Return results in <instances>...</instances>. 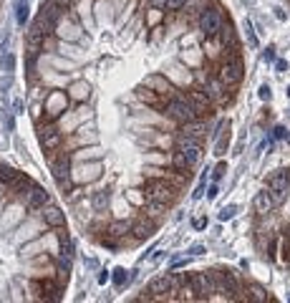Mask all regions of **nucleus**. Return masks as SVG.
Returning <instances> with one entry per match:
<instances>
[{
    "mask_svg": "<svg viewBox=\"0 0 290 303\" xmlns=\"http://www.w3.org/2000/svg\"><path fill=\"white\" fill-rule=\"evenodd\" d=\"M142 189H144V195L146 200H156V202H164V205H172L179 195V189L172 187L169 179H164V177H146L142 182Z\"/></svg>",
    "mask_w": 290,
    "mask_h": 303,
    "instance_id": "nucleus-1",
    "label": "nucleus"
},
{
    "mask_svg": "<svg viewBox=\"0 0 290 303\" xmlns=\"http://www.w3.org/2000/svg\"><path fill=\"white\" fill-rule=\"evenodd\" d=\"M35 134H38V142H40V149H43V152H56V149L63 144L61 129H58L48 117H46V122H43V119L35 122Z\"/></svg>",
    "mask_w": 290,
    "mask_h": 303,
    "instance_id": "nucleus-2",
    "label": "nucleus"
},
{
    "mask_svg": "<svg viewBox=\"0 0 290 303\" xmlns=\"http://www.w3.org/2000/svg\"><path fill=\"white\" fill-rule=\"evenodd\" d=\"M164 114H167L172 122H177V124H187V122L199 119L197 111H194V106H192L182 94H177V96H172V99L167 101V109H164Z\"/></svg>",
    "mask_w": 290,
    "mask_h": 303,
    "instance_id": "nucleus-3",
    "label": "nucleus"
},
{
    "mask_svg": "<svg viewBox=\"0 0 290 303\" xmlns=\"http://www.w3.org/2000/svg\"><path fill=\"white\" fill-rule=\"evenodd\" d=\"M222 23H225V18H222L220 8H207L204 5L199 18H197V30L204 38H217L220 30H222Z\"/></svg>",
    "mask_w": 290,
    "mask_h": 303,
    "instance_id": "nucleus-4",
    "label": "nucleus"
},
{
    "mask_svg": "<svg viewBox=\"0 0 290 303\" xmlns=\"http://www.w3.org/2000/svg\"><path fill=\"white\" fill-rule=\"evenodd\" d=\"M182 96L194 106V111H197V117H199V119H202V117H212V114H215V101L210 99V94L202 89V84L187 89V94H182Z\"/></svg>",
    "mask_w": 290,
    "mask_h": 303,
    "instance_id": "nucleus-5",
    "label": "nucleus"
},
{
    "mask_svg": "<svg viewBox=\"0 0 290 303\" xmlns=\"http://www.w3.org/2000/svg\"><path fill=\"white\" fill-rule=\"evenodd\" d=\"M288 187H290V172H285V169L275 172V174L268 179V192H270L275 207L285 202V197H288Z\"/></svg>",
    "mask_w": 290,
    "mask_h": 303,
    "instance_id": "nucleus-6",
    "label": "nucleus"
},
{
    "mask_svg": "<svg viewBox=\"0 0 290 303\" xmlns=\"http://www.w3.org/2000/svg\"><path fill=\"white\" fill-rule=\"evenodd\" d=\"M18 200H20L28 210H40L46 202H51L48 192H46L43 187H38V184H30V187L20 189V192H18Z\"/></svg>",
    "mask_w": 290,
    "mask_h": 303,
    "instance_id": "nucleus-7",
    "label": "nucleus"
},
{
    "mask_svg": "<svg viewBox=\"0 0 290 303\" xmlns=\"http://www.w3.org/2000/svg\"><path fill=\"white\" fill-rule=\"evenodd\" d=\"M81 30H84V28H81V23L61 18L58 25H56V30H53V35L58 38V41H63V43H78L81 38H84V33H81Z\"/></svg>",
    "mask_w": 290,
    "mask_h": 303,
    "instance_id": "nucleus-8",
    "label": "nucleus"
},
{
    "mask_svg": "<svg viewBox=\"0 0 290 303\" xmlns=\"http://www.w3.org/2000/svg\"><path fill=\"white\" fill-rule=\"evenodd\" d=\"M43 106H46V117H48L51 122H56V119L61 117V111L68 109V96H66L63 91H51V94L46 96Z\"/></svg>",
    "mask_w": 290,
    "mask_h": 303,
    "instance_id": "nucleus-9",
    "label": "nucleus"
},
{
    "mask_svg": "<svg viewBox=\"0 0 290 303\" xmlns=\"http://www.w3.org/2000/svg\"><path fill=\"white\" fill-rule=\"evenodd\" d=\"M137 96H139L142 104H146V106H151V109H156V111H161V114H164V109H167V101H169V96H161L159 91L146 89V86H142V91H139Z\"/></svg>",
    "mask_w": 290,
    "mask_h": 303,
    "instance_id": "nucleus-10",
    "label": "nucleus"
},
{
    "mask_svg": "<svg viewBox=\"0 0 290 303\" xmlns=\"http://www.w3.org/2000/svg\"><path fill=\"white\" fill-rule=\"evenodd\" d=\"M144 86L146 89H154V91H159L161 96H177V91H174V86L167 81V79H161L159 73H154V76H146V81H144Z\"/></svg>",
    "mask_w": 290,
    "mask_h": 303,
    "instance_id": "nucleus-11",
    "label": "nucleus"
},
{
    "mask_svg": "<svg viewBox=\"0 0 290 303\" xmlns=\"http://www.w3.org/2000/svg\"><path fill=\"white\" fill-rule=\"evenodd\" d=\"M40 217H43V222L46 225H51V227H61L63 222H66V215L61 212V207H56V205H43V212H40Z\"/></svg>",
    "mask_w": 290,
    "mask_h": 303,
    "instance_id": "nucleus-12",
    "label": "nucleus"
},
{
    "mask_svg": "<svg viewBox=\"0 0 290 303\" xmlns=\"http://www.w3.org/2000/svg\"><path fill=\"white\" fill-rule=\"evenodd\" d=\"M154 230H156V220H151V217L144 215V217L137 222V227H134V243L146 240L149 235H154Z\"/></svg>",
    "mask_w": 290,
    "mask_h": 303,
    "instance_id": "nucleus-13",
    "label": "nucleus"
},
{
    "mask_svg": "<svg viewBox=\"0 0 290 303\" xmlns=\"http://www.w3.org/2000/svg\"><path fill=\"white\" fill-rule=\"evenodd\" d=\"M129 233H132V222L129 220H114V222H109L106 225V238H129Z\"/></svg>",
    "mask_w": 290,
    "mask_h": 303,
    "instance_id": "nucleus-14",
    "label": "nucleus"
},
{
    "mask_svg": "<svg viewBox=\"0 0 290 303\" xmlns=\"http://www.w3.org/2000/svg\"><path fill=\"white\" fill-rule=\"evenodd\" d=\"M253 207H255V212L258 215H270L273 210H275V202H273V197H270V192L268 189H263V192H258L255 195V200H253Z\"/></svg>",
    "mask_w": 290,
    "mask_h": 303,
    "instance_id": "nucleus-15",
    "label": "nucleus"
},
{
    "mask_svg": "<svg viewBox=\"0 0 290 303\" xmlns=\"http://www.w3.org/2000/svg\"><path fill=\"white\" fill-rule=\"evenodd\" d=\"M167 207H169V205L156 202V200H146V202H144V212H146V217H151V220H159L164 212H167Z\"/></svg>",
    "mask_w": 290,
    "mask_h": 303,
    "instance_id": "nucleus-16",
    "label": "nucleus"
},
{
    "mask_svg": "<svg viewBox=\"0 0 290 303\" xmlns=\"http://www.w3.org/2000/svg\"><path fill=\"white\" fill-rule=\"evenodd\" d=\"M245 288H247V301H270L268 291L260 283H245Z\"/></svg>",
    "mask_w": 290,
    "mask_h": 303,
    "instance_id": "nucleus-17",
    "label": "nucleus"
},
{
    "mask_svg": "<svg viewBox=\"0 0 290 303\" xmlns=\"http://www.w3.org/2000/svg\"><path fill=\"white\" fill-rule=\"evenodd\" d=\"M182 132H184V134H189V137H197V139H202V137L207 134V124H204L202 119H194V122H187Z\"/></svg>",
    "mask_w": 290,
    "mask_h": 303,
    "instance_id": "nucleus-18",
    "label": "nucleus"
},
{
    "mask_svg": "<svg viewBox=\"0 0 290 303\" xmlns=\"http://www.w3.org/2000/svg\"><path fill=\"white\" fill-rule=\"evenodd\" d=\"M172 169H177V172H189V169H192L182 149H174V152H172Z\"/></svg>",
    "mask_w": 290,
    "mask_h": 303,
    "instance_id": "nucleus-19",
    "label": "nucleus"
},
{
    "mask_svg": "<svg viewBox=\"0 0 290 303\" xmlns=\"http://www.w3.org/2000/svg\"><path fill=\"white\" fill-rule=\"evenodd\" d=\"M204 5H207V0H187V3H184L189 18H199V13H202Z\"/></svg>",
    "mask_w": 290,
    "mask_h": 303,
    "instance_id": "nucleus-20",
    "label": "nucleus"
},
{
    "mask_svg": "<svg viewBox=\"0 0 290 303\" xmlns=\"http://www.w3.org/2000/svg\"><path fill=\"white\" fill-rule=\"evenodd\" d=\"M127 200L137 207H144L146 202V195H144V189H127Z\"/></svg>",
    "mask_w": 290,
    "mask_h": 303,
    "instance_id": "nucleus-21",
    "label": "nucleus"
},
{
    "mask_svg": "<svg viewBox=\"0 0 290 303\" xmlns=\"http://www.w3.org/2000/svg\"><path fill=\"white\" fill-rule=\"evenodd\" d=\"M58 38L51 33V35H43V43H40V51H43V53H56V48H58Z\"/></svg>",
    "mask_w": 290,
    "mask_h": 303,
    "instance_id": "nucleus-22",
    "label": "nucleus"
},
{
    "mask_svg": "<svg viewBox=\"0 0 290 303\" xmlns=\"http://www.w3.org/2000/svg\"><path fill=\"white\" fill-rule=\"evenodd\" d=\"M111 278H114V286H116V288H124V286L129 283V276H127V271H124V268H116Z\"/></svg>",
    "mask_w": 290,
    "mask_h": 303,
    "instance_id": "nucleus-23",
    "label": "nucleus"
},
{
    "mask_svg": "<svg viewBox=\"0 0 290 303\" xmlns=\"http://www.w3.org/2000/svg\"><path fill=\"white\" fill-rule=\"evenodd\" d=\"M91 202H94V207H96V210H104V207L109 205V195H106V192H94Z\"/></svg>",
    "mask_w": 290,
    "mask_h": 303,
    "instance_id": "nucleus-24",
    "label": "nucleus"
},
{
    "mask_svg": "<svg viewBox=\"0 0 290 303\" xmlns=\"http://www.w3.org/2000/svg\"><path fill=\"white\" fill-rule=\"evenodd\" d=\"M149 162H154V164H172V154L167 157V154H159V152H151Z\"/></svg>",
    "mask_w": 290,
    "mask_h": 303,
    "instance_id": "nucleus-25",
    "label": "nucleus"
},
{
    "mask_svg": "<svg viewBox=\"0 0 290 303\" xmlns=\"http://www.w3.org/2000/svg\"><path fill=\"white\" fill-rule=\"evenodd\" d=\"M18 23L20 25H25V20H28V5H25V0H18Z\"/></svg>",
    "mask_w": 290,
    "mask_h": 303,
    "instance_id": "nucleus-26",
    "label": "nucleus"
},
{
    "mask_svg": "<svg viewBox=\"0 0 290 303\" xmlns=\"http://www.w3.org/2000/svg\"><path fill=\"white\" fill-rule=\"evenodd\" d=\"M235 212H237V207H235V205H227V207H222L220 220H222V222H225V220H232V217H235Z\"/></svg>",
    "mask_w": 290,
    "mask_h": 303,
    "instance_id": "nucleus-27",
    "label": "nucleus"
},
{
    "mask_svg": "<svg viewBox=\"0 0 290 303\" xmlns=\"http://www.w3.org/2000/svg\"><path fill=\"white\" fill-rule=\"evenodd\" d=\"M184 3H187V0H167V10L177 13L179 8H184Z\"/></svg>",
    "mask_w": 290,
    "mask_h": 303,
    "instance_id": "nucleus-28",
    "label": "nucleus"
},
{
    "mask_svg": "<svg viewBox=\"0 0 290 303\" xmlns=\"http://www.w3.org/2000/svg\"><path fill=\"white\" fill-rule=\"evenodd\" d=\"M225 172H227V164H225V162H220V164L215 167V172H212V179H215V182H217V179H222V174H225Z\"/></svg>",
    "mask_w": 290,
    "mask_h": 303,
    "instance_id": "nucleus-29",
    "label": "nucleus"
},
{
    "mask_svg": "<svg viewBox=\"0 0 290 303\" xmlns=\"http://www.w3.org/2000/svg\"><path fill=\"white\" fill-rule=\"evenodd\" d=\"M283 137H288V129L285 127H275V139H283Z\"/></svg>",
    "mask_w": 290,
    "mask_h": 303,
    "instance_id": "nucleus-30",
    "label": "nucleus"
},
{
    "mask_svg": "<svg viewBox=\"0 0 290 303\" xmlns=\"http://www.w3.org/2000/svg\"><path fill=\"white\" fill-rule=\"evenodd\" d=\"M247 38H250V46L255 48V46H258V38H255V33L250 30V25H247Z\"/></svg>",
    "mask_w": 290,
    "mask_h": 303,
    "instance_id": "nucleus-31",
    "label": "nucleus"
},
{
    "mask_svg": "<svg viewBox=\"0 0 290 303\" xmlns=\"http://www.w3.org/2000/svg\"><path fill=\"white\" fill-rule=\"evenodd\" d=\"M194 227H197V230H202V227H207V217H197V220H194Z\"/></svg>",
    "mask_w": 290,
    "mask_h": 303,
    "instance_id": "nucleus-32",
    "label": "nucleus"
},
{
    "mask_svg": "<svg viewBox=\"0 0 290 303\" xmlns=\"http://www.w3.org/2000/svg\"><path fill=\"white\" fill-rule=\"evenodd\" d=\"M3 122H5V127H8V129H13V117H10V114H5V111H3Z\"/></svg>",
    "mask_w": 290,
    "mask_h": 303,
    "instance_id": "nucleus-33",
    "label": "nucleus"
},
{
    "mask_svg": "<svg viewBox=\"0 0 290 303\" xmlns=\"http://www.w3.org/2000/svg\"><path fill=\"white\" fill-rule=\"evenodd\" d=\"M260 99H270V86H260Z\"/></svg>",
    "mask_w": 290,
    "mask_h": 303,
    "instance_id": "nucleus-34",
    "label": "nucleus"
},
{
    "mask_svg": "<svg viewBox=\"0 0 290 303\" xmlns=\"http://www.w3.org/2000/svg\"><path fill=\"white\" fill-rule=\"evenodd\" d=\"M207 197H210V200H215V197H217V184H212V187H210V192H207Z\"/></svg>",
    "mask_w": 290,
    "mask_h": 303,
    "instance_id": "nucleus-35",
    "label": "nucleus"
},
{
    "mask_svg": "<svg viewBox=\"0 0 290 303\" xmlns=\"http://www.w3.org/2000/svg\"><path fill=\"white\" fill-rule=\"evenodd\" d=\"M273 58H275V48L270 46V48L265 51V61H273Z\"/></svg>",
    "mask_w": 290,
    "mask_h": 303,
    "instance_id": "nucleus-36",
    "label": "nucleus"
},
{
    "mask_svg": "<svg viewBox=\"0 0 290 303\" xmlns=\"http://www.w3.org/2000/svg\"><path fill=\"white\" fill-rule=\"evenodd\" d=\"M189 253H192V255H202L204 248H202V245H194V248H189Z\"/></svg>",
    "mask_w": 290,
    "mask_h": 303,
    "instance_id": "nucleus-37",
    "label": "nucleus"
},
{
    "mask_svg": "<svg viewBox=\"0 0 290 303\" xmlns=\"http://www.w3.org/2000/svg\"><path fill=\"white\" fill-rule=\"evenodd\" d=\"M56 3H58V5H63V8H71V5L76 3V0H56Z\"/></svg>",
    "mask_w": 290,
    "mask_h": 303,
    "instance_id": "nucleus-38",
    "label": "nucleus"
},
{
    "mask_svg": "<svg viewBox=\"0 0 290 303\" xmlns=\"http://www.w3.org/2000/svg\"><path fill=\"white\" fill-rule=\"evenodd\" d=\"M3 66H5V68H8V71H10V68H13V56H8V58H5V61H3Z\"/></svg>",
    "mask_w": 290,
    "mask_h": 303,
    "instance_id": "nucleus-39",
    "label": "nucleus"
},
{
    "mask_svg": "<svg viewBox=\"0 0 290 303\" xmlns=\"http://www.w3.org/2000/svg\"><path fill=\"white\" fill-rule=\"evenodd\" d=\"M15 114H23V101H20V99L15 101Z\"/></svg>",
    "mask_w": 290,
    "mask_h": 303,
    "instance_id": "nucleus-40",
    "label": "nucleus"
},
{
    "mask_svg": "<svg viewBox=\"0 0 290 303\" xmlns=\"http://www.w3.org/2000/svg\"><path fill=\"white\" fill-rule=\"evenodd\" d=\"M106 281H109V273H106V271H104V273H101V276H99V283H101V286H104V283H106Z\"/></svg>",
    "mask_w": 290,
    "mask_h": 303,
    "instance_id": "nucleus-41",
    "label": "nucleus"
},
{
    "mask_svg": "<svg viewBox=\"0 0 290 303\" xmlns=\"http://www.w3.org/2000/svg\"><path fill=\"white\" fill-rule=\"evenodd\" d=\"M288 96H290V86H288Z\"/></svg>",
    "mask_w": 290,
    "mask_h": 303,
    "instance_id": "nucleus-42",
    "label": "nucleus"
},
{
    "mask_svg": "<svg viewBox=\"0 0 290 303\" xmlns=\"http://www.w3.org/2000/svg\"><path fill=\"white\" fill-rule=\"evenodd\" d=\"M146 3H149V0H146Z\"/></svg>",
    "mask_w": 290,
    "mask_h": 303,
    "instance_id": "nucleus-43",
    "label": "nucleus"
}]
</instances>
